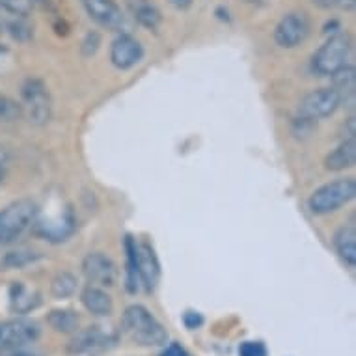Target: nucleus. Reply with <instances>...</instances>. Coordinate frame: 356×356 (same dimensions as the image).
<instances>
[{
	"instance_id": "10",
	"label": "nucleus",
	"mask_w": 356,
	"mask_h": 356,
	"mask_svg": "<svg viewBox=\"0 0 356 356\" xmlns=\"http://www.w3.org/2000/svg\"><path fill=\"white\" fill-rule=\"evenodd\" d=\"M92 21L112 32H122L127 26V19L116 0H81Z\"/></svg>"
},
{
	"instance_id": "24",
	"label": "nucleus",
	"mask_w": 356,
	"mask_h": 356,
	"mask_svg": "<svg viewBox=\"0 0 356 356\" xmlns=\"http://www.w3.org/2000/svg\"><path fill=\"white\" fill-rule=\"evenodd\" d=\"M125 252H127V291L136 293L140 289V278L136 273V239L125 237Z\"/></svg>"
},
{
	"instance_id": "21",
	"label": "nucleus",
	"mask_w": 356,
	"mask_h": 356,
	"mask_svg": "<svg viewBox=\"0 0 356 356\" xmlns=\"http://www.w3.org/2000/svg\"><path fill=\"white\" fill-rule=\"evenodd\" d=\"M47 323L54 332L75 334L79 330L81 319L73 309H53L47 316Z\"/></svg>"
},
{
	"instance_id": "9",
	"label": "nucleus",
	"mask_w": 356,
	"mask_h": 356,
	"mask_svg": "<svg viewBox=\"0 0 356 356\" xmlns=\"http://www.w3.org/2000/svg\"><path fill=\"white\" fill-rule=\"evenodd\" d=\"M116 334L108 330L105 327H88L84 330H76L73 334V338L70 339V343L65 347L67 355L79 356L86 355V353H94V350L106 349L108 345L116 343Z\"/></svg>"
},
{
	"instance_id": "26",
	"label": "nucleus",
	"mask_w": 356,
	"mask_h": 356,
	"mask_svg": "<svg viewBox=\"0 0 356 356\" xmlns=\"http://www.w3.org/2000/svg\"><path fill=\"white\" fill-rule=\"evenodd\" d=\"M0 10L12 13V15L26 17L32 10V2L30 0H0Z\"/></svg>"
},
{
	"instance_id": "11",
	"label": "nucleus",
	"mask_w": 356,
	"mask_h": 356,
	"mask_svg": "<svg viewBox=\"0 0 356 356\" xmlns=\"http://www.w3.org/2000/svg\"><path fill=\"white\" fill-rule=\"evenodd\" d=\"M82 273L92 286L112 287L118 280L116 263L103 252H90L82 259Z\"/></svg>"
},
{
	"instance_id": "5",
	"label": "nucleus",
	"mask_w": 356,
	"mask_h": 356,
	"mask_svg": "<svg viewBox=\"0 0 356 356\" xmlns=\"http://www.w3.org/2000/svg\"><path fill=\"white\" fill-rule=\"evenodd\" d=\"M350 40L349 35L338 34L323 43L312 56V71L317 76H332L345 65H349L350 58Z\"/></svg>"
},
{
	"instance_id": "16",
	"label": "nucleus",
	"mask_w": 356,
	"mask_h": 356,
	"mask_svg": "<svg viewBox=\"0 0 356 356\" xmlns=\"http://www.w3.org/2000/svg\"><path fill=\"white\" fill-rule=\"evenodd\" d=\"M41 295L38 289L26 286L24 282H13L10 286V309L13 314L24 316L40 308Z\"/></svg>"
},
{
	"instance_id": "14",
	"label": "nucleus",
	"mask_w": 356,
	"mask_h": 356,
	"mask_svg": "<svg viewBox=\"0 0 356 356\" xmlns=\"http://www.w3.org/2000/svg\"><path fill=\"white\" fill-rule=\"evenodd\" d=\"M35 235H40L45 241H51V243H60V241H65L73 234L75 229V220H73V215H71L70 209H65L64 213H60L56 218H35L34 228Z\"/></svg>"
},
{
	"instance_id": "33",
	"label": "nucleus",
	"mask_w": 356,
	"mask_h": 356,
	"mask_svg": "<svg viewBox=\"0 0 356 356\" xmlns=\"http://www.w3.org/2000/svg\"><path fill=\"white\" fill-rule=\"evenodd\" d=\"M170 4L177 10H187L193 4V0H170Z\"/></svg>"
},
{
	"instance_id": "29",
	"label": "nucleus",
	"mask_w": 356,
	"mask_h": 356,
	"mask_svg": "<svg viewBox=\"0 0 356 356\" xmlns=\"http://www.w3.org/2000/svg\"><path fill=\"white\" fill-rule=\"evenodd\" d=\"M183 325L188 328V330H196L204 325V316L200 312H194V309H188L183 314Z\"/></svg>"
},
{
	"instance_id": "8",
	"label": "nucleus",
	"mask_w": 356,
	"mask_h": 356,
	"mask_svg": "<svg viewBox=\"0 0 356 356\" xmlns=\"http://www.w3.org/2000/svg\"><path fill=\"white\" fill-rule=\"evenodd\" d=\"M341 105V97L334 88H317L300 101L298 112L302 120H323L332 116Z\"/></svg>"
},
{
	"instance_id": "30",
	"label": "nucleus",
	"mask_w": 356,
	"mask_h": 356,
	"mask_svg": "<svg viewBox=\"0 0 356 356\" xmlns=\"http://www.w3.org/2000/svg\"><path fill=\"white\" fill-rule=\"evenodd\" d=\"M161 356H191V355H188V350L185 349L181 343H175L174 341V343H170L168 347L161 353Z\"/></svg>"
},
{
	"instance_id": "19",
	"label": "nucleus",
	"mask_w": 356,
	"mask_h": 356,
	"mask_svg": "<svg viewBox=\"0 0 356 356\" xmlns=\"http://www.w3.org/2000/svg\"><path fill=\"white\" fill-rule=\"evenodd\" d=\"M127 6L133 19L144 29L155 30L163 21L161 10L155 6L153 0H127Z\"/></svg>"
},
{
	"instance_id": "4",
	"label": "nucleus",
	"mask_w": 356,
	"mask_h": 356,
	"mask_svg": "<svg viewBox=\"0 0 356 356\" xmlns=\"http://www.w3.org/2000/svg\"><path fill=\"white\" fill-rule=\"evenodd\" d=\"M21 114L34 125H45L53 116V101L41 79H26L21 88Z\"/></svg>"
},
{
	"instance_id": "7",
	"label": "nucleus",
	"mask_w": 356,
	"mask_h": 356,
	"mask_svg": "<svg viewBox=\"0 0 356 356\" xmlns=\"http://www.w3.org/2000/svg\"><path fill=\"white\" fill-rule=\"evenodd\" d=\"M312 24L304 12H289L280 19L275 29L276 45L282 49H295L302 45L309 35Z\"/></svg>"
},
{
	"instance_id": "12",
	"label": "nucleus",
	"mask_w": 356,
	"mask_h": 356,
	"mask_svg": "<svg viewBox=\"0 0 356 356\" xmlns=\"http://www.w3.org/2000/svg\"><path fill=\"white\" fill-rule=\"evenodd\" d=\"M144 56V47L142 43L131 34H120L112 41L111 47V62L114 67L122 71H127L135 67Z\"/></svg>"
},
{
	"instance_id": "3",
	"label": "nucleus",
	"mask_w": 356,
	"mask_h": 356,
	"mask_svg": "<svg viewBox=\"0 0 356 356\" xmlns=\"http://www.w3.org/2000/svg\"><path fill=\"white\" fill-rule=\"evenodd\" d=\"M356 181L353 177H341L336 181L325 183L308 200V207L314 215H330L355 198Z\"/></svg>"
},
{
	"instance_id": "13",
	"label": "nucleus",
	"mask_w": 356,
	"mask_h": 356,
	"mask_svg": "<svg viewBox=\"0 0 356 356\" xmlns=\"http://www.w3.org/2000/svg\"><path fill=\"white\" fill-rule=\"evenodd\" d=\"M136 273L146 291H153L161 278V265L153 246L146 241H136Z\"/></svg>"
},
{
	"instance_id": "6",
	"label": "nucleus",
	"mask_w": 356,
	"mask_h": 356,
	"mask_svg": "<svg viewBox=\"0 0 356 356\" xmlns=\"http://www.w3.org/2000/svg\"><path fill=\"white\" fill-rule=\"evenodd\" d=\"M41 336L40 323L30 317H13L0 323V353L23 349L38 341Z\"/></svg>"
},
{
	"instance_id": "25",
	"label": "nucleus",
	"mask_w": 356,
	"mask_h": 356,
	"mask_svg": "<svg viewBox=\"0 0 356 356\" xmlns=\"http://www.w3.org/2000/svg\"><path fill=\"white\" fill-rule=\"evenodd\" d=\"M21 116V106L12 97L0 94V122H15Z\"/></svg>"
},
{
	"instance_id": "2",
	"label": "nucleus",
	"mask_w": 356,
	"mask_h": 356,
	"mask_svg": "<svg viewBox=\"0 0 356 356\" xmlns=\"http://www.w3.org/2000/svg\"><path fill=\"white\" fill-rule=\"evenodd\" d=\"M40 209L35 202L21 198L0 211V246L12 245L34 228Z\"/></svg>"
},
{
	"instance_id": "31",
	"label": "nucleus",
	"mask_w": 356,
	"mask_h": 356,
	"mask_svg": "<svg viewBox=\"0 0 356 356\" xmlns=\"http://www.w3.org/2000/svg\"><path fill=\"white\" fill-rule=\"evenodd\" d=\"M8 166H10V153L4 146H0V181L4 179V175L8 172Z\"/></svg>"
},
{
	"instance_id": "17",
	"label": "nucleus",
	"mask_w": 356,
	"mask_h": 356,
	"mask_svg": "<svg viewBox=\"0 0 356 356\" xmlns=\"http://www.w3.org/2000/svg\"><path fill=\"white\" fill-rule=\"evenodd\" d=\"M81 302L88 314H92L95 317L112 316V309H114L112 297L105 289H101L99 286L84 287L81 293Z\"/></svg>"
},
{
	"instance_id": "22",
	"label": "nucleus",
	"mask_w": 356,
	"mask_h": 356,
	"mask_svg": "<svg viewBox=\"0 0 356 356\" xmlns=\"http://www.w3.org/2000/svg\"><path fill=\"white\" fill-rule=\"evenodd\" d=\"M334 90L338 92L341 97V103H353L355 97V88H356V75L355 67L353 65H345L343 70H339L338 73H334Z\"/></svg>"
},
{
	"instance_id": "15",
	"label": "nucleus",
	"mask_w": 356,
	"mask_h": 356,
	"mask_svg": "<svg viewBox=\"0 0 356 356\" xmlns=\"http://www.w3.org/2000/svg\"><path fill=\"white\" fill-rule=\"evenodd\" d=\"M43 257L40 250H35L32 246H15L4 245L0 248V273H8V270H19L34 265Z\"/></svg>"
},
{
	"instance_id": "1",
	"label": "nucleus",
	"mask_w": 356,
	"mask_h": 356,
	"mask_svg": "<svg viewBox=\"0 0 356 356\" xmlns=\"http://www.w3.org/2000/svg\"><path fill=\"white\" fill-rule=\"evenodd\" d=\"M122 332L127 336V339L140 347H159L168 339L166 328L155 319L146 306L140 304H133L123 312Z\"/></svg>"
},
{
	"instance_id": "32",
	"label": "nucleus",
	"mask_w": 356,
	"mask_h": 356,
	"mask_svg": "<svg viewBox=\"0 0 356 356\" xmlns=\"http://www.w3.org/2000/svg\"><path fill=\"white\" fill-rule=\"evenodd\" d=\"M327 6H334L338 10H343V12H353L356 6V0H328Z\"/></svg>"
},
{
	"instance_id": "20",
	"label": "nucleus",
	"mask_w": 356,
	"mask_h": 356,
	"mask_svg": "<svg viewBox=\"0 0 356 356\" xmlns=\"http://www.w3.org/2000/svg\"><path fill=\"white\" fill-rule=\"evenodd\" d=\"M334 246L338 256L343 259L345 265L355 267L356 265V228L355 224H347L339 228L334 235Z\"/></svg>"
},
{
	"instance_id": "27",
	"label": "nucleus",
	"mask_w": 356,
	"mask_h": 356,
	"mask_svg": "<svg viewBox=\"0 0 356 356\" xmlns=\"http://www.w3.org/2000/svg\"><path fill=\"white\" fill-rule=\"evenodd\" d=\"M15 21L8 24V29H10V34L19 41H26L32 35V26L26 23V17H21V15H13Z\"/></svg>"
},
{
	"instance_id": "23",
	"label": "nucleus",
	"mask_w": 356,
	"mask_h": 356,
	"mask_svg": "<svg viewBox=\"0 0 356 356\" xmlns=\"http://www.w3.org/2000/svg\"><path fill=\"white\" fill-rule=\"evenodd\" d=\"M76 287H79L76 276L67 273V270H64V273H58V275L54 276L53 282H51V295H53L56 300H65V298H70L75 295Z\"/></svg>"
},
{
	"instance_id": "34",
	"label": "nucleus",
	"mask_w": 356,
	"mask_h": 356,
	"mask_svg": "<svg viewBox=\"0 0 356 356\" xmlns=\"http://www.w3.org/2000/svg\"><path fill=\"white\" fill-rule=\"evenodd\" d=\"M8 356H35V355H30V353H23V350H10V355Z\"/></svg>"
},
{
	"instance_id": "28",
	"label": "nucleus",
	"mask_w": 356,
	"mask_h": 356,
	"mask_svg": "<svg viewBox=\"0 0 356 356\" xmlns=\"http://www.w3.org/2000/svg\"><path fill=\"white\" fill-rule=\"evenodd\" d=\"M239 356H269V350L263 341H245L239 347Z\"/></svg>"
},
{
	"instance_id": "18",
	"label": "nucleus",
	"mask_w": 356,
	"mask_h": 356,
	"mask_svg": "<svg viewBox=\"0 0 356 356\" xmlns=\"http://www.w3.org/2000/svg\"><path fill=\"white\" fill-rule=\"evenodd\" d=\"M356 163V140L355 136L345 138L334 152H330L325 159V168L330 172H341V170L353 168Z\"/></svg>"
}]
</instances>
